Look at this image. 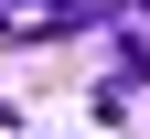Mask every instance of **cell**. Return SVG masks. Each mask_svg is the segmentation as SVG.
I'll use <instances>...</instances> for the list:
<instances>
[{"instance_id": "obj_2", "label": "cell", "mask_w": 150, "mask_h": 139, "mask_svg": "<svg viewBox=\"0 0 150 139\" xmlns=\"http://www.w3.org/2000/svg\"><path fill=\"white\" fill-rule=\"evenodd\" d=\"M139 11H150V0H139Z\"/></svg>"}, {"instance_id": "obj_1", "label": "cell", "mask_w": 150, "mask_h": 139, "mask_svg": "<svg viewBox=\"0 0 150 139\" xmlns=\"http://www.w3.org/2000/svg\"><path fill=\"white\" fill-rule=\"evenodd\" d=\"M0 32H64V0H0Z\"/></svg>"}]
</instances>
